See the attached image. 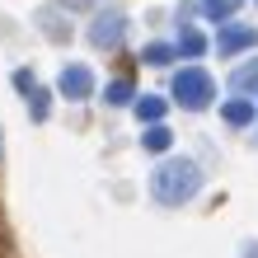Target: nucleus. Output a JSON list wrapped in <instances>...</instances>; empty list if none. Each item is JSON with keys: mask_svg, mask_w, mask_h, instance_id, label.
I'll return each instance as SVG.
<instances>
[{"mask_svg": "<svg viewBox=\"0 0 258 258\" xmlns=\"http://www.w3.org/2000/svg\"><path fill=\"white\" fill-rule=\"evenodd\" d=\"M197 188H202V174H197L192 160H164L160 169L150 174V192H155L164 207H183Z\"/></svg>", "mask_w": 258, "mask_h": 258, "instance_id": "1", "label": "nucleus"}, {"mask_svg": "<svg viewBox=\"0 0 258 258\" xmlns=\"http://www.w3.org/2000/svg\"><path fill=\"white\" fill-rule=\"evenodd\" d=\"M174 94H178V103H188V108H207V103L216 99V85H211L207 71L188 66V71L174 75Z\"/></svg>", "mask_w": 258, "mask_h": 258, "instance_id": "2", "label": "nucleus"}, {"mask_svg": "<svg viewBox=\"0 0 258 258\" xmlns=\"http://www.w3.org/2000/svg\"><path fill=\"white\" fill-rule=\"evenodd\" d=\"M122 28H127V19L117 10H103L99 19H94V28H89V42L94 47H117L122 42Z\"/></svg>", "mask_w": 258, "mask_h": 258, "instance_id": "3", "label": "nucleus"}, {"mask_svg": "<svg viewBox=\"0 0 258 258\" xmlns=\"http://www.w3.org/2000/svg\"><path fill=\"white\" fill-rule=\"evenodd\" d=\"M253 42H258V28H249V24H230V28H221V33H216V52H221V56H235V52L253 47Z\"/></svg>", "mask_w": 258, "mask_h": 258, "instance_id": "4", "label": "nucleus"}, {"mask_svg": "<svg viewBox=\"0 0 258 258\" xmlns=\"http://www.w3.org/2000/svg\"><path fill=\"white\" fill-rule=\"evenodd\" d=\"M89 89H94V75L85 66H66L61 71V94L66 99H89Z\"/></svg>", "mask_w": 258, "mask_h": 258, "instance_id": "5", "label": "nucleus"}, {"mask_svg": "<svg viewBox=\"0 0 258 258\" xmlns=\"http://www.w3.org/2000/svg\"><path fill=\"white\" fill-rule=\"evenodd\" d=\"M225 122H230V127H244V122H253V103H249V99L225 103Z\"/></svg>", "mask_w": 258, "mask_h": 258, "instance_id": "6", "label": "nucleus"}, {"mask_svg": "<svg viewBox=\"0 0 258 258\" xmlns=\"http://www.w3.org/2000/svg\"><path fill=\"white\" fill-rule=\"evenodd\" d=\"M136 117H141V122H160V117H164V99L146 94L141 103H136Z\"/></svg>", "mask_w": 258, "mask_h": 258, "instance_id": "7", "label": "nucleus"}, {"mask_svg": "<svg viewBox=\"0 0 258 258\" xmlns=\"http://www.w3.org/2000/svg\"><path fill=\"white\" fill-rule=\"evenodd\" d=\"M178 52H188V56H202V52H207V38L197 33V28H183V33H178Z\"/></svg>", "mask_w": 258, "mask_h": 258, "instance_id": "8", "label": "nucleus"}, {"mask_svg": "<svg viewBox=\"0 0 258 258\" xmlns=\"http://www.w3.org/2000/svg\"><path fill=\"white\" fill-rule=\"evenodd\" d=\"M141 141H146V150H169L174 136H169V127H164V122H150V132L141 136Z\"/></svg>", "mask_w": 258, "mask_h": 258, "instance_id": "9", "label": "nucleus"}, {"mask_svg": "<svg viewBox=\"0 0 258 258\" xmlns=\"http://www.w3.org/2000/svg\"><path fill=\"white\" fill-rule=\"evenodd\" d=\"M141 61H146V66H169V61H174V47H164V42H150V47L141 52Z\"/></svg>", "mask_w": 258, "mask_h": 258, "instance_id": "10", "label": "nucleus"}, {"mask_svg": "<svg viewBox=\"0 0 258 258\" xmlns=\"http://www.w3.org/2000/svg\"><path fill=\"white\" fill-rule=\"evenodd\" d=\"M202 10L211 14V19H225V14L239 10V0H202Z\"/></svg>", "mask_w": 258, "mask_h": 258, "instance_id": "11", "label": "nucleus"}, {"mask_svg": "<svg viewBox=\"0 0 258 258\" xmlns=\"http://www.w3.org/2000/svg\"><path fill=\"white\" fill-rule=\"evenodd\" d=\"M28 113H33L38 122H42V117H47V94H42L38 85H33V94H28Z\"/></svg>", "mask_w": 258, "mask_h": 258, "instance_id": "12", "label": "nucleus"}, {"mask_svg": "<svg viewBox=\"0 0 258 258\" xmlns=\"http://www.w3.org/2000/svg\"><path fill=\"white\" fill-rule=\"evenodd\" d=\"M132 99V80H113L108 85V103H127Z\"/></svg>", "mask_w": 258, "mask_h": 258, "instance_id": "13", "label": "nucleus"}, {"mask_svg": "<svg viewBox=\"0 0 258 258\" xmlns=\"http://www.w3.org/2000/svg\"><path fill=\"white\" fill-rule=\"evenodd\" d=\"M258 85V66H244V71H235V89H249Z\"/></svg>", "mask_w": 258, "mask_h": 258, "instance_id": "14", "label": "nucleus"}, {"mask_svg": "<svg viewBox=\"0 0 258 258\" xmlns=\"http://www.w3.org/2000/svg\"><path fill=\"white\" fill-rule=\"evenodd\" d=\"M14 85H19L24 94H33V75H28V71H14Z\"/></svg>", "mask_w": 258, "mask_h": 258, "instance_id": "15", "label": "nucleus"}, {"mask_svg": "<svg viewBox=\"0 0 258 258\" xmlns=\"http://www.w3.org/2000/svg\"><path fill=\"white\" fill-rule=\"evenodd\" d=\"M61 5H71V10H80V5H94V0H61Z\"/></svg>", "mask_w": 258, "mask_h": 258, "instance_id": "16", "label": "nucleus"}]
</instances>
